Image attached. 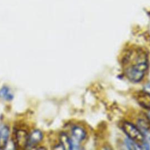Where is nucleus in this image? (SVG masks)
Segmentation results:
<instances>
[{"label":"nucleus","instance_id":"obj_4","mask_svg":"<svg viewBox=\"0 0 150 150\" xmlns=\"http://www.w3.org/2000/svg\"><path fill=\"white\" fill-rule=\"evenodd\" d=\"M138 102L143 107L150 109V93L146 91L140 92L137 97Z\"/></svg>","mask_w":150,"mask_h":150},{"label":"nucleus","instance_id":"obj_11","mask_svg":"<svg viewBox=\"0 0 150 150\" xmlns=\"http://www.w3.org/2000/svg\"><path fill=\"white\" fill-rule=\"evenodd\" d=\"M148 118H149V119L150 120V111H149L148 113Z\"/></svg>","mask_w":150,"mask_h":150},{"label":"nucleus","instance_id":"obj_8","mask_svg":"<svg viewBox=\"0 0 150 150\" xmlns=\"http://www.w3.org/2000/svg\"><path fill=\"white\" fill-rule=\"evenodd\" d=\"M0 97L3 98L4 99L9 100L12 98L13 96L8 88L4 87L0 90Z\"/></svg>","mask_w":150,"mask_h":150},{"label":"nucleus","instance_id":"obj_1","mask_svg":"<svg viewBox=\"0 0 150 150\" xmlns=\"http://www.w3.org/2000/svg\"><path fill=\"white\" fill-rule=\"evenodd\" d=\"M147 67V56L141 50L130 52L124 60L125 74L134 82L139 81L142 79Z\"/></svg>","mask_w":150,"mask_h":150},{"label":"nucleus","instance_id":"obj_2","mask_svg":"<svg viewBox=\"0 0 150 150\" xmlns=\"http://www.w3.org/2000/svg\"><path fill=\"white\" fill-rule=\"evenodd\" d=\"M122 128L131 139L141 143L144 142V136L143 134L133 124L126 122L124 123Z\"/></svg>","mask_w":150,"mask_h":150},{"label":"nucleus","instance_id":"obj_9","mask_svg":"<svg viewBox=\"0 0 150 150\" xmlns=\"http://www.w3.org/2000/svg\"><path fill=\"white\" fill-rule=\"evenodd\" d=\"M125 144L128 148L130 149H140L141 147H139L133 140L131 139H125Z\"/></svg>","mask_w":150,"mask_h":150},{"label":"nucleus","instance_id":"obj_7","mask_svg":"<svg viewBox=\"0 0 150 150\" xmlns=\"http://www.w3.org/2000/svg\"><path fill=\"white\" fill-rule=\"evenodd\" d=\"M72 135L76 141H82L86 136L85 131L79 127H74L72 129Z\"/></svg>","mask_w":150,"mask_h":150},{"label":"nucleus","instance_id":"obj_6","mask_svg":"<svg viewBox=\"0 0 150 150\" xmlns=\"http://www.w3.org/2000/svg\"><path fill=\"white\" fill-rule=\"evenodd\" d=\"M9 137V128L6 127H2L0 129V149H4L6 145Z\"/></svg>","mask_w":150,"mask_h":150},{"label":"nucleus","instance_id":"obj_5","mask_svg":"<svg viewBox=\"0 0 150 150\" xmlns=\"http://www.w3.org/2000/svg\"><path fill=\"white\" fill-rule=\"evenodd\" d=\"M42 138V134L40 131L36 130L30 133L28 135V140L27 146L33 147L38 144Z\"/></svg>","mask_w":150,"mask_h":150},{"label":"nucleus","instance_id":"obj_10","mask_svg":"<svg viewBox=\"0 0 150 150\" xmlns=\"http://www.w3.org/2000/svg\"><path fill=\"white\" fill-rule=\"evenodd\" d=\"M145 90L146 92L150 93V84H147L145 87Z\"/></svg>","mask_w":150,"mask_h":150},{"label":"nucleus","instance_id":"obj_3","mask_svg":"<svg viewBox=\"0 0 150 150\" xmlns=\"http://www.w3.org/2000/svg\"><path fill=\"white\" fill-rule=\"evenodd\" d=\"M28 135L27 132L22 129H19L15 131L13 136L14 142L18 148L23 149L27 146Z\"/></svg>","mask_w":150,"mask_h":150}]
</instances>
